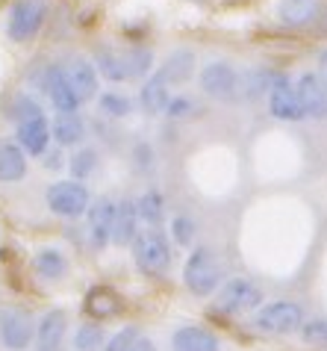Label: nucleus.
I'll list each match as a JSON object with an SVG mask.
<instances>
[{
  "instance_id": "1",
  "label": "nucleus",
  "mask_w": 327,
  "mask_h": 351,
  "mask_svg": "<svg viewBox=\"0 0 327 351\" xmlns=\"http://www.w3.org/2000/svg\"><path fill=\"white\" fill-rule=\"evenodd\" d=\"M133 257H136V266L151 278L166 275L171 266V245L166 239V233L159 228H145L136 233L133 239Z\"/></svg>"
},
{
  "instance_id": "2",
  "label": "nucleus",
  "mask_w": 327,
  "mask_h": 351,
  "mask_svg": "<svg viewBox=\"0 0 327 351\" xmlns=\"http://www.w3.org/2000/svg\"><path fill=\"white\" fill-rule=\"evenodd\" d=\"M183 280H186L192 295H198V298L213 295L221 284V269H218V260L213 257V251H207V248L192 251L186 260V269H183Z\"/></svg>"
},
{
  "instance_id": "3",
  "label": "nucleus",
  "mask_w": 327,
  "mask_h": 351,
  "mask_svg": "<svg viewBox=\"0 0 327 351\" xmlns=\"http://www.w3.org/2000/svg\"><path fill=\"white\" fill-rule=\"evenodd\" d=\"M257 330L263 334H295L304 328V310L295 301H272L254 316Z\"/></svg>"
},
{
  "instance_id": "4",
  "label": "nucleus",
  "mask_w": 327,
  "mask_h": 351,
  "mask_svg": "<svg viewBox=\"0 0 327 351\" xmlns=\"http://www.w3.org/2000/svg\"><path fill=\"white\" fill-rule=\"evenodd\" d=\"M47 3L44 0H15L12 12H9V27L6 33L12 42H30L38 33V27L44 24Z\"/></svg>"
},
{
  "instance_id": "5",
  "label": "nucleus",
  "mask_w": 327,
  "mask_h": 351,
  "mask_svg": "<svg viewBox=\"0 0 327 351\" xmlns=\"http://www.w3.org/2000/svg\"><path fill=\"white\" fill-rule=\"evenodd\" d=\"M89 189L77 180H60L47 189V207H51L56 216H65V219H77L89 210Z\"/></svg>"
},
{
  "instance_id": "6",
  "label": "nucleus",
  "mask_w": 327,
  "mask_h": 351,
  "mask_svg": "<svg viewBox=\"0 0 327 351\" xmlns=\"http://www.w3.org/2000/svg\"><path fill=\"white\" fill-rule=\"evenodd\" d=\"M259 304H263V289L251 284L248 278L227 280L218 292V310H224V313H248V310H257Z\"/></svg>"
},
{
  "instance_id": "7",
  "label": "nucleus",
  "mask_w": 327,
  "mask_h": 351,
  "mask_svg": "<svg viewBox=\"0 0 327 351\" xmlns=\"http://www.w3.org/2000/svg\"><path fill=\"white\" fill-rule=\"evenodd\" d=\"M0 339L9 351H27L36 339V319L27 310H9L0 319Z\"/></svg>"
},
{
  "instance_id": "8",
  "label": "nucleus",
  "mask_w": 327,
  "mask_h": 351,
  "mask_svg": "<svg viewBox=\"0 0 327 351\" xmlns=\"http://www.w3.org/2000/svg\"><path fill=\"white\" fill-rule=\"evenodd\" d=\"M200 86L215 101H230L239 95V71L230 62H209L200 71Z\"/></svg>"
},
{
  "instance_id": "9",
  "label": "nucleus",
  "mask_w": 327,
  "mask_h": 351,
  "mask_svg": "<svg viewBox=\"0 0 327 351\" xmlns=\"http://www.w3.org/2000/svg\"><path fill=\"white\" fill-rule=\"evenodd\" d=\"M268 106H272V115L280 121H301L306 119L304 106H301V97L295 92V83H289L286 77L274 83V89L268 92Z\"/></svg>"
},
{
  "instance_id": "10",
  "label": "nucleus",
  "mask_w": 327,
  "mask_h": 351,
  "mask_svg": "<svg viewBox=\"0 0 327 351\" xmlns=\"http://www.w3.org/2000/svg\"><path fill=\"white\" fill-rule=\"evenodd\" d=\"M42 86H44L47 97H51V104L56 106V112H60V115H74V110L80 106V101L74 97L71 86L65 83L62 65H47L44 77H42Z\"/></svg>"
},
{
  "instance_id": "11",
  "label": "nucleus",
  "mask_w": 327,
  "mask_h": 351,
  "mask_svg": "<svg viewBox=\"0 0 327 351\" xmlns=\"http://www.w3.org/2000/svg\"><path fill=\"white\" fill-rule=\"evenodd\" d=\"M62 74H65V83L71 86V92L77 101H92L98 95V71H94L92 62L86 60H71L68 65H62Z\"/></svg>"
},
{
  "instance_id": "12",
  "label": "nucleus",
  "mask_w": 327,
  "mask_h": 351,
  "mask_svg": "<svg viewBox=\"0 0 327 351\" xmlns=\"http://www.w3.org/2000/svg\"><path fill=\"white\" fill-rule=\"evenodd\" d=\"M115 210L118 204H112L109 198H98L89 204L86 216H89V233H92V242L94 245H107L112 239V228H115Z\"/></svg>"
},
{
  "instance_id": "13",
  "label": "nucleus",
  "mask_w": 327,
  "mask_h": 351,
  "mask_svg": "<svg viewBox=\"0 0 327 351\" xmlns=\"http://www.w3.org/2000/svg\"><path fill=\"white\" fill-rule=\"evenodd\" d=\"M295 92L301 97V106L306 112V119H327V89L315 74H304L295 83Z\"/></svg>"
},
{
  "instance_id": "14",
  "label": "nucleus",
  "mask_w": 327,
  "mask_h": 351,
  "mask_svg": "<svg viewBox=\"0 0 327 351\" xmlns=\"http://www.w3.org/2000/svg\"><path fill=\"white\" fill-rule=\"evenodd\" d=\"M62 339H65V313L62 310H51L36 325V351H62Z\"/></svg>"
},
{
  "instance_id": "15",
  "label": "nucleus",
  "mask_w": 327,
  "mask_h": 351,
  "mask_svg": "<svg viewBox=\"0 0 327 351\" xmlns=\"http://www.w3.org/2000/svg\"><path fill=\"white\" fill-rule=\"evenodd\" d=\"M171 351H218V337L207 328L186 325L171 334Z\"/></svg>"
},
{
  "instance_id": "16",
  "label": "nucleus",
  "mask_w": 327,
  "mask_h": 351,
  "mask_svg": "<svg viewBox=\"0 0 327 351\" xmlns=\"http://www.w3.org/2000/svg\"><path fill=\"white\" fill-rule=\"evenodd\" d=\"M47 142H51V124L44 121V115L18 124V148L21 151L38 157V154L47 151Z\"/></svg>"
},
{
  "instance_id": "17",
  "label": "nucleus",
  "mask_w": 327,
  "mask_h": 351,
  "mask_svg": "<svg viewBox=\"0 0 327 351\" xmlns=\"http://www.w3.org/2000/svg\"><path fill=\"white\" fill-rule=\"evenodd\" d=\"M139 233V213L136 201H121L115 210V228H112V242L115 245H130Z\"/></svg>"
},
{
  "instance_id": "18",
  "label": "nucleus",
  "mask_w": 327,
  "mask_h": 351,
  "mask_svg": "<svg viewBox=\"0 0 327 351\" xmlns=\"http://www.w3.org/2000/svg\"><path fill=\"white\" fill-rule=\"evenodd\" d=\"M192 71H195V56L192 51H174L166 62L159 65V80L162 83H186Z\"/></svg>"
},
{
  "instance_id": "19",
  "label": "nucleus",
  "mask_w": 327,
  "mask_h": 351,
  "mask_svg": "<svg viewBox=\"0 0 327 351\" xmlns=\"http://www.w3.org/2000/svg\"><path fill=\"white\" fill-rule=\"evenodd\" d=\"M27 171V157L24 151L12 142H0V183L21 180Z\"/></svg>"
},
{
  "instance_id": "20",
  "label": "nucleus",
  "mask_w": 327,
  "mask_h": 351,
  "mask_svg": "<svg viewBox=\"0 0 327 351\" xmlns=\"http://www.w3.org/2000/svg\"><path fill=\"white\" fill-rule=\"evenodd\" d=\"M118 295L112 289H103V287H94L89 295H86V313L94 316V319H109L118 313Z\"/></svg>"
},
{
  "instance_id": "21",
  "label": "nucleus",
  "mask_w": 327,
  "mask_h": 351,
  "mask_svg": "<svg viewBox=\"0 0 327 351\" xmlns=\"http://www.w3.org/2000/svg\"><path fill=\"white\" fill-rule=\"evenodd\" d=\"M319 15V0H280V18L292 27H304Z\"/></svg>"
},
{
  "instance_id": "22",
  "label": "nucleus",
  "mask_w": 327,
  "mask_h": 351,
  "mask_svg": "<svg viewBox=\"0 0 327 351\" xmlns=\"http://www.w3.org/2000/svg\"><path fill=\"white\" fill-rule=\"evenodd\" d=\"M168 83H162L159 77H151L145 83V89H142V106H145L148 115H157L162 110H168Z\"/></svg>"
},
{
  "instance_id": "23",
  "label": "nucleus",
  "mask_w": 327,
  "mask_h": 351,
  "mask_svg": "<svg viewBox=\"0 0 327 351\" xmlns=\"http://www.w3.org/2000/svg\"><path fill=\"white\" fill-rule=\"evenodd\" d=\"M83 121L77 115H56V121L51 124V139H56L65 148V145H77L83 139Z\"/></svg>"
},
{
  "instance_id": "24",
  "label": "nucleus",
  "mask_w": 327,
  "mask_h": 351,
  "mask_svg": "<svg viewBox=\"0 0 327 351\" xmlns=\"http://www.w3.org/2000/svg\"><path fill=\"white\" fill-rule=\"evenodd\" d=\"M136 213H139V221H145L148 228H159V219H162V195L153 192V189L145 192L136 201Z\"/></svg>"
},
{
  "instance_id": "25",
  "label": "nucleus",
  "mask_w": 327,
  "mask_h": 351,
  "mask_svg": "<svg viewBox=\"0 0 327 351\" xmlns=\"http://www.w3.org/2000/svg\"><path fill=\"white\" fill-rule=\"evenodd\" d=\"M36 269H38V275L42 278H51V280H56V278H62L65 275V257L60 254V251H38L36 254Z\"/></svg>"
},
{
  "instance_id": "26",
  "label": "nucleus",
  "mask_w": 327,
  "mask_h": 351,
  "mask_svg": "<svg viewBox=\"0 0 327 351\" xmlns=\"http://www.w3.org/2000/svg\"><path fill=\"white\" fill-rule=\"evenodd\" d=\"M98 68H101V74L107 77V80H112V83L127 80V71H124V60H121V53H115V51H107V47H101V51H98Z\"/></svg>"
},
{
  "instance_id": "27",
  "label": "nucleus",
  "mask_w": 327,
  "mask_h": 351,
  "mask_svg": "<svg viewBox=\"0 0 327 351\" xmlns=\"http://www.w3.org/2000/svg\"><path fill=\"white\" fill-rule=\"evenodd\" d=\"M124 60V71H127V80L130 77H142L151 71V51H145V47H133V51L121 53Z\"/></svg>"
},
{
  "instance_id": "28",
  "label": "nucleus",
  "mask_w": 327,
  "mask_h": 351,
  "mask_svg": "<svg viewBox=\"0 0 327 351\" xmlns=\"http://www.w3.org/2000/svg\"><path fill=\"white\" fill-rule=\"evenodd\" d=\"M94 169H98V154H94L92 148H83V151H77L74 157H71V174H74V180L89 178Z\"/></svg>"
},
{
  "instance_id": "29",
  "label": "nucleus",
  "mask_w": 327,
  "mask_h": 351,
  "mask_svg": "<svg viewBox=\"0 0 327 351\" xmlns=\"http://www.w3.org/2000/svg\"><path fill=\"white\" fill-rule=\"evenodd\" d=\"M103 346V330L98 325H83L74 337V348L77 351H98Z\"/></svg>"
},
{
  "instance_id": "30",
  "label": "nucleus",
  "mask_w": 327,
  "mask_h": 351,
  "mask_svg": "<svg viewBox=\"0 0 327 351\" xmlns=\"http://www.w3.org/2000/svg\"><path fill=\"white\" fill-rule=\"evenodd\" d=\"M12 119H18V124L21 121H30V119H38L42 115V106H38L33 97H27V95H18L15 97V104H12Z\"/></svg>"
},
{
  "instance_id": "31",
  "label": "nucleus",
  "mask_w": 327,
  "mask_h": 351,
  "mask_svg": "<svg viewBox=\"0 0 327 351\" xmlns=\"http://www.w3.org/2000/svg\"><path fill=\"white\" fill-rule=\"evenodd\" d=\"M101 110L112 115V119H124V115L130 112V101L124 95H115V92H107L101 97Z\"/></svg>"
},
{
  "instance_id": "32",
  "label": "nucleus",
  "mask_w": 327,
  "mask_h": 351,
  "mask_svg": "<svg viewBox=\"0 0 327 351\" xmlns=\"http://www.w3.org/2000/svg\"><path fill=\"white\" fill-rule=\"evenodd\" d=\"M171 237H174L177 245L186 248L192 242V237H195V224H192V219H186V216L171 219Z\"/></svg>"
},
{
  "instance_id": "33",
  "label": "nucleus",
  "mask_w": 327,
  "mask_h": 351,
  "mask_svg": "<svg viewBox=\"0 0 327 351\" xmlns=\"http://www.w3.org/2000/svg\"><path fill=\"white\" fill-rule=\"evenodd\" d=\"M139 337H142L139 330H133V328H124V330H118V334H115V337L109 339V343H107V348H103V351H130V346L136 343Z\"/></svg>"
},
{
  "instance_id": "34",
  "label": "nucleus",
  "mask_w": 327,
  "mask_h": 351,
  "mask_svg": "<svg viewBox=\"0 0 327 351\" xmlns=\"http://www.w3.org/2000/svg\"><path fill=\"white\" fill-rule=\"evenodd\" d=\"M301 334L313 343H327V319H313V322H304Z\"/></svg>"
},
{
  "instance_id": "35",
  "label": "nucleus",
  "mask_w": 327,
  "mask_h": 351,
  "mask_svg": "<svg viewBox=\"0 0 327 351\" xmlns=\"http://www.w3.org/2000/svg\"><path fill=\"white\" fill-rule=\"evenodd\" d=\"M195 112V104L189 101V97H177V101H168V115H174V119H186V115Z\"/></svg>"
},
{
  "instance_id": "36",
  "label": "nucleus",
  "mask_w": 327,
  "mask_h": 351,
  "mask_svg": "<svg viewBox=\"0 0 327 351\" xmlns=\"http://www.w3.org/2000/svg\"><path fill=\"white\" fill-rule=\"evenodd\" d=\"M315 77H319V80H322V86L327 89V51L319 56V74H315Z\"/></svg>"
},
{
  "instance_id": "37",
  "label": "nucleus",
  "mask_w": 327,
  "mask_h": 351,
  "mask_svg": "<svg viewBox=\"0 0 327 351\" xmlns=\"http://www.w3.org/2000/svg\"><path fill=\"white\" fill-rule=\"evenodd\" d=\"M130 351H157V348H153V343H151V339H148V337H139V339H136V343H133V346H130Z\"/></svg>"
},
{
  "instance_id": "38",
  "label": "nucleus",
  "mask_w": 327,
  "mask_h": 351,
  "mask_svg": "<svg viewBox=\"0 0 327 351\" xmlns=\"http://www.w3.org/2000/svg\"><path fill=\"white\" fill-rule=\"evenodd\" d=\"M322 33H327V12H324V18H322Z\"/></svg>"
}]
</instances>
